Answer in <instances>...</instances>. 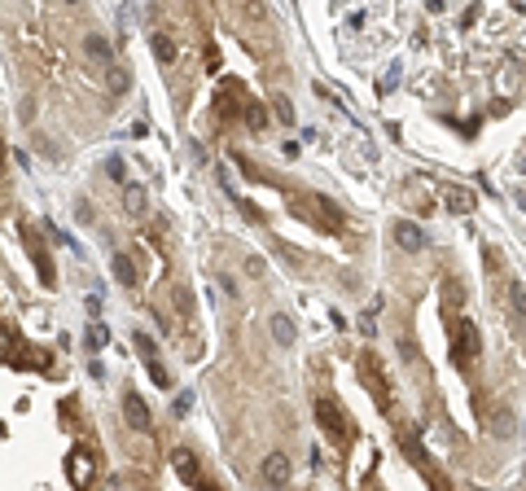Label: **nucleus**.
<instances>
[{"label":"nucleus","instance_id":"obj_23","mask_svg":"<svg viewBox=\"0 0 526 491\" xmlns=\"http://www.w3.org/2000/svg\"><path fill=\"white\" fill-rule=\"evenodd\" d=\"M145 369H150V378H154L158 386H171V378H167V369H162L158 360H145Z\"/></svg>","mask_w":526,"mask_h":491},{"label":"nucleus","instance_id":"obj_1","mask_svg":"<svg viewBox=\"0 0 526 491\" xmlns=\"http://www.w3.org/2000/svg\"><path fill=\"white\" fill-rule=\"evenodd\" d=\"M452 360L460 369H465L469 360H478V329H474V320H456L452 325Z\"/></svg>","mask_w":526,"mask_h":491},{"label":"nucleus","instance_id":"obj_18","mask_svg":"<svg viewBox=\"0 0 526 491\" xmlns=\"http://www.w3.org/2000/svg\"><path fill=\"white\" fill-rule=\"evenodd\" d=\"M509 299H513V325H522V312H526V294H522V281H518V276L509 281Z\"/></svg>","mask_w":526,"mask_h":491},{"label":"nucleus","instance_id":"obj_4","mask_svg":"<svg viewBox=\"0 0 526 491\" xmlns=\"http://www.w3.org/2000/svg\"><path fill=\"white\" fill-rule=\"evenodd\" d=\"M123 417H127L132 430H141V434L154 430V413H150V404H145L136 390H123Z\"/></svg>","mask_w":526,"mask_h":491},{"label":"nucleus","instance_id":"obj_27","mask_svg":"<svg viewBox=\"0 0 526 491\" xmlns=\"http://www.w3.org/2000/svg\"><path fill=\"white\" fill-rule=\"evenodd\" d=\"M246 272L259 276V272H263V259H255V255H250V259H246Z\"/></svg>","mask_w":526,"mask_h":491},{"label":"nucleus","instance_id":"obj_22","mask_svg":"<svg viewBox=\"0 0 526 491\" xmlns=\"http://www.w3.org/2000/svg\"><path fill=\"white\" fill-rule=\"evenodd\" d=\"M272 110H276V119H281V123H294V106H290V97H272Z\"/></svg>","mask_w":526,"mask_h":491},{"label":"nucleus","instance_id":"obj_25","mask_svg":"<svg viewBox=\"0 0 526 491\" xmlns=\"http://www.w3.org/2000/svg\"><path fill=\"white\" fill-rule=\"evenodd\" d=\"M189 408H193V395H189V390H185V395H176V417H185Z\"/></svg>","mask_w":526,"mask_h":491},{"label":"nucleus","instance_id":"obj_30","mask_svg":"<svg viewBox=\"0 0 526 491\" xmlns=\"http://www.w3.org/2000/svg\"><path fill=\"white\" fill-rule=\"evenodd\" d=\"M5 162H9V154H5V141H0V176H5Z\"/></svg>","mask_w":526,"mask_h":491},{"label":"nucleus","instance_id":"obj_9","mask_svg":"<svg viewBox=\"0 0 526 491\" xmlns=\"http://www.w3.org/2000/svg\"><path fill=\"white\" fill-rule=\"evenodd\" d=\"M395 246H399V250H421L425 246V228L413 224V220H399L395 224Z\"/></svg>","mask_w":526,"mask_h":491},{"label":"nucleus","instance_id":"obj_14","mask_svg":"<svg viewBox=\"0 0 526 491\" xmlns=\"http://www.w3.org/2000/svg\"><path fill=\"white\" fill-rule=\"evenodd\" d=\"M491 430H496V439H513V434H518V417H513V413H496Z\"/></svg>","mask_w":526,"mask_h":491},{"label":"nucleus","instance_id":"obj_19","mask_svg":"<svg viewBox=\"0 0 526 491\" xmlns=\"http://www.w3.org/2000/svg\"><path fill=\"white\" fill-rule=\"evenodd\" d=\"M246 127H250V132H263V127H268V110H263L259 101L246 106Z\"/></svg>","mask_w":526,"mask_h":491},{"label":"nucleus","instance_id":"obj_10","mask_svg":"<svg viewBox=\"0 0 526 491\" xmlns=\"http://www.w3.org/2000/svg\"><path fill=\"white\" fill-rule=\"evenodd\" d=\"M272 338H276V347H294V342H299V329H294V320L285 312L272 316Z\"/></svg>","mask_w":526,"mask_h":491},{"label":"nucleus","instance_id":"obj_13","mask_svg":"<svg viewBox=\"0 0 526 491\" xmlns=\"http://www.w3.org/2000/svg\"><path fill=\"white\" fill-rule=\"evenodd\" d=\"M106 342H110V334H106V325H101V320H92V325H88V334H84V347H88V355H97V351H106Z\"/></svg>","mask_w":526,"mask_h":491},{"label":"nucleus","instance_id":"obj_21","mask_svg":"<svg viewBox=\"0 0 526 491\" xmlns=\"http://www.w3.org/2000/svg\"><path fill=\"white\" fill-rule=\"evenodd\" d=\"M132 347L141 351V360H158V351H154V338H150V334H136V338H132Z\"/></svg>","mask_w":526,"mask_h":491},{"label":"nucleus","instance_id":"obj_15","mask_svg":"<svg viewBox=\"0 0 526 491\" xmlns=\"http://www.w3.org/2000/svg\"><path fill=\"white\" fill-rule=\"evenodd\" d=\"M150 48H154V57H158V62H171V57H176V44L162 36V31H154V36H150Z\"/></svg>","mask_w":526,"mask_h":491},{"label":"nucleus","instance_id":"obj_12","mask_svg":"<svg viewBox=\"0 0 526 491\" xmlns=\"http://www.w3.org/2000/svg\"><path fill=\"white\" fill-rule=\"evenodd\" d=\"M110 268H114V281H119V285H127V290L141 281V276H136V264H132L127 255H114V264H110Z\"/></svg>","mask_w":526,"mask_h":491},{"label":"nucleus","instance_id":"obj_7","mask_svg":"<svg viewBox=\"0 0 526 491\" xmlns=\"http://www.w3.org/2000/svg\"><path fill=\"white\" fill-rule=\"evenodd\" d=\"M66 478H71L75 487H88V478H92V456H88V448H71V456H66Z\"/></svg>","mask_w":526,"mask_h":491},{"label":"nucleus","instance_id":"obj_26","mask_svg":"<svg viewBox=\"0 0 526 491\" xmlns=\"http://www.w3.org/2000/svg\"><path fill=\"white\" fill-rule=\"evenodd\" d=\"M215 110H220V114H233L237 106H233V97H228V92H220V106H215Z\"/></svg>","mask_w":526,"mask_h":491},{"label":"nucleus","instance_id":"obj_31","mask_svg":"<svg viewBox=\"0 0 526 491\" xmlns=\"http://www.w3.org/2000/svg\"><path fill=\"white\" fill-rule=\"evenodd\" d=\"M66 5H79V0H66Z\"/></svg>","mask_w":526,"mask_h":491},{"label":"nucleus","instance_id":"obj_3","mask_svg":"<svg viewBox=\"0 0 526 491\" xmlns=\"http://www.w3.org/2000/svg\"><path fill=\"white\" fill-rule=\"evenodd\" d=\"M439 202L452 211V215H469L474 206H478V198H474V189H465V185H452V180H443L439 185Z\"/></svg>","mask_w":526,"mask_h":491},{"label":"nucleus","instance_id":"obj_11","mask_svg":"<svg viewBox=\"0 0 526 491\" xmlns=\"http://www.w3.org/2000/svg\"><path fill=\"white\" fill-rule=\"evenodd\" d=\"M123 202L132 215H145V206H150V193H145L141 185H132V180H123Z\"/></svg>","mask_w":526,"mask_h":491},{"label":"nucleus","instance_id":"obj_24","mask_svg":"<svg viewBox=\"0 0 526 491\" xmlns=\"http://www.w3.org/2000/svg\"><path fill=\"white\" fill-rule=\"evenodd\" d=\"M106 171H110V180H114V185H123V180H127V167H123V158H110V162H106Z\"/></svg>","mask_w":526,"mask_h":491},{"label":"nucleus","instance_id":"obj_29","mask_svg":"<svg viewBox=\"0 0 526 491\" xmlns=\"http://www.w3.org/2000/svg\"><path fill=\"white\" fill-rule=\"evenodd\" d=\"M0 360H9V334L0 329Z\"/></svg>","mask_w":526,"mask_h":491},{"label":"nucleus","instance_id":"obj_17","mask_svg":"<svg viewBox=\"0 0 526 491\" xmlns=\"http://www.w3.org/2000/svg\"><path fill=\"white\" fill-rule=\"evenodd\" d=\"M106 84H110V92H127L132 75H127L123 66H114V62H110V71H106Z\"/></svg>","mask_w":526,"mask_h":491},{"label":"nucleus","instance_id":"obj_28","mask_svg":"<svg viewBox=\"0 0 526 491\" xmlns=\"http://www.w3.org/2000/svg\"><path fill=\"white\" fill-rule=\"evenodd\" d=\"M425 9H430V13H443V9H448V0H425Z\"/></svg>","mask_w":526,"mask_h":491},{"label":"nucleus","instance_id":"obj_16","mask_svg":"<svg viewBox=\"0 0 526 491\" xmlns=\"http://www.w3.org/2000/svg\"><path fill=\"white\" fill-rule=\"evenodd\" d=\"M88 57H97V62H101V66H110V62H114L110 44H106L101 36H88Z\"/></svg>","mask_w":526,"mask_h":491},{"label":"nucleus","instance_id":"obj_6","mask_svg":"<svg viewBox=\"0 0 526 491\" xmlns=\"http://www.w3.org/2000/svg\"><path fill=\"white\" fill-rule=\"evenodd\" d=\"M290 474H294V465H290L285 452H268V456H263V483H268V487H285Z\"/></svg>","mask_w":526,"mask_h":491},{"label":"nucleus","instance_id":"obj_20","mask_svg":"<svg viewBox=\"0 0 526 491\" xmlns=\"http://www.w3.org/2000/svg\"><path fill=\"white\" fill-rule=\"evenodd\" d=\"M171 303H176V312H180V316H193V299H189V290H185V285H176V290H171Z\"/></svg>","mask_w":526,"mask_h":491},{"label":"nucleus","instance_id":"obj_5","mask_svg":"<svg viewBox=\"0 0 526 491\" xmlns=\"http://www.w3.org/2000/svg\"><path fill=\"white\" fill-rule=\"evenodd\" d=\"M316 421H320V430L329 434V439H347V421H342V408L338 404H329V399H316Z\"/></svg>","mask_w":526,"mask_h":491},{"label":"nucleus","instance_id":"obj_2","mask_svg":"<svg viewBox=\"0 0 526 491\" xmlns=\"http://www.w3.org/2000/svg\"><path fill=\"white\" fill-rule=\"evenodd\" d=\"M360 373H364V386L373 390V399H377V408L382 413H390V386H386V373H382V364H377V355H360Z\"/></svg>","mask_w":526,"mask_h":491},{"label":"nucleus","instance_id":"obj_8","mask_svg":"<svg viewBox=\"0 0 526 491\" xmlns=\"http://www.w3.org/2000/svg\"><path fill=\"white\" fill-rule=\"evenodd\" d=\"M171 465H176V474H180V483H189V487L202 483V465H197V456H193L189 448H176V452H171Z\"/></svg>","mask_w":526,"mask_h":491}]
</instances>
